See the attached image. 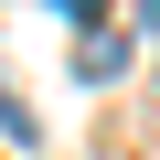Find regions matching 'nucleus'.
Listing matches in <instances>:
<instances>
[{
	"label": "nucleus",
	"mask_w": 160,
	"mask_h": 160,
	"mask_svg": "<svg viewBox=\"0 0 160 160\" xmlns=\"http://www.w3.org/2000/svg\"><path fill=\"white\" fill-rule=\"evenodd\" d=\"M118 64H128V43H118V32H86V43H75V75H86V86H107Z\"/></svg>",
	"instance_id": "nucleus-1"
}]
</instances>
